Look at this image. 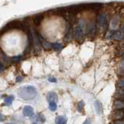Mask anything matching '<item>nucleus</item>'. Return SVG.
I'll return each instance as SVG.
<instances>
[{
  "mask_svg": "<svg viewBox=\"0 0 124 124\" xmlns=\"http://www.w3.org/2000/svg\"><path fill=\"white\" fill-rule=\"evenodd\" d=\"M18 95L23 99L30 100L33 99L37 95V90L33 86L28 85V86H24L19 88L18 91Z\"/></svg>",
  "mask_w": 124,
  "mask_h": 124,
  "instance_id": "1",
  "label": "nucleus"
},
{
  "mask_svg": "<svg viewBox=\"0 0 124 124\" xmlns=\"http://www.w3.org/2000/svg\"><path fill=\"white\" fill-rule=\"evenodd\" d=\"M30 35V37H31V41H32V44L33 45L34 49L37 50V51H40V42H39V39H38V34L36 33L35 30L33 29H32L31 30V33Z\"/></svg>",
  "mask_w": 124,
  "mask_h": 124,
  "instance_id": "2",
  "label": "nucleus"
},
{
  "mask_svg": "<svg viewBox=\"0 0 124 124\" xmlns=\"http://www.w3.org/2000/svg\"><path fill=\"white\" fill-rule=\"evenodd\" d=\"M74 35H75V37L76 40H81V39L83 38V36H84L82 26H81L80 25L75 26V30H74Z\"/></svg>",
  "mask_w": 124,
  "mask_h": 124,
  "instance_id": "3",
  "label": "nucleus"
},
{
  "mask_svg": "<svg viewBox=\"0 0 124 124\" xmlns=\"http://www.w3.org/2000/svg\"><path fill=\"white\" fill-rule=\"evenodd\" d=\"M107 25H108V21H107L106 16H105L103 14L99 15L98 18V26L101 27H107Z\"/></svg>",
  "mask_w": 124,
  "mask_h": 124,
  "instance_id": "4",
  "label": "nucleus"
},
{
  "mask_svg": "<svg viewBox=\"0 0 124 124\" xmlns=\"http://www.w3.org/2000/svg\"><path fill=\"white\" fill-rule=\"evenodd\" d=\"M38 39H39V42H40V45H41L44 49L50 50V48H51V44H50L49 42H47L46 40H44L41 35L38 34Z\"/></svg>",
  "mask_w": 124,
  "mask_h": 124,
  "instance_id": "5",
  "label": "nucleus"
},
{
  "mask_svg": "<svg viewBox=\"0 0 124 124\" xmlns=\"http://www.w3.org/2000/svg\"><path fill=\"white\" fill-rule=\"evenodd\" d=\"M33 108L32 106H24L23 109V114L25 116H31L33 115Z\"/></svg>",
  "mask_w": 124,
  "mask_h": 124,
  "instance_id": "6",
  "label": "nucleus"
},
{
  "mask_svg": "<svg viewBox=\"0 0 124 124\" xmlns=\"http://www.w3.org/2000/svg\"><path fill=\"white\" fill-rule=\"evenodd\" d=\"M46 99H47V101L49 102H56L58 100V97H57V95L55 92H50L48 93L47 95H46Z\"/></svg>",
  "mask_w": 124,
  "mask_h": 124,
  "instance_id": "7",
  "label": "nucleus"
},
{
  "mask_svg": "<svg viewBox=\"0 0 124 124\" xmlns=\"http://www.w3.org/2000/svg\"><path fill=\"white\" fill-rule=\"evenodd\" d=\"M95 108L96 112L98 115H101L102 113V104H101L100 102L96 101L95 103Z\"/></svg>",
  "mask_w": 124,
  "mask_h": 124,
  "instance_id": "8",
  "label": "nucleus"
},
{
  "mask_svg": "<svg viewBox=\"0 0 124 124\" xmlns=\"http://www.w3.org/2000/svg\"><path fill=\"white\" fill-rule=\"evenodd\" d=\"M43 19H44V16H43L42 14H38L37 16H35V17L33 18L34 24L36 25V26L40 25V23L43 20Z\"/></svg>",
  "mask_w": 124,
  "mask_h": 124,
  "instance_id": "9",
  "label": "nucleus"
},
{
  "mask_svg": "<svg viewBox=\"0 0 124 124\" xmlns=\"http://www.w3.org/2000/svg\"><path fill=\"white\" fill-rule=\"evenodd\" d=\"M56 124H66L67 123V119L64 116H58L55 119Z\"/></svg>",
  "mask_w": 124,
  "mask_h": 124,
  "instance_id": "10",
  "label": "nucleus"
},
{
  "mask_svg": "<svg viewBox=\"0 0 124 124\" xmlns=\"http://www.w3.org/2000/svg\"><path fill=\"white\" fill-rule=\"evenodd\" d=\"M113 38L115 39V40H122L123 39V33L120 32V31H116V32H114Z\"/></svg>",
  "mask_w": 124,
  "mask_h": 124,
  "instance_id": "11",
  "label": "nucleus"
},
{
  "mask_svg": "<svg viewBox=\"0 0 124 124\" xmlns=\"http://www.w3.org/2000/svg\"><path fill=\"white\" fill-rule=\"evenodd\" d=\"M114 106L116 109H122L124 107V104H123V102L121 100H116L115 103H114Z\"/></svg>",
  "mask_w": 124,
  "mask_h": 124,
  "instance_id": "12",
  "label": "nucleus"
},
{
  "mask_svg": "<svg viewBox=\"0 0 124 124\" xmlns=\"http://www.w3.org/2000/svg\"><path fill=\"white\" fill-rule=\"evenodd\" d=\"M123 116H124L123 111L122 109H119L114 113V118L116 119H120L123 118Z\"/></svg>",
  "mask_w": 124,
  "mask_h": 124,
  "instance_id": "13",
  "label": "nucleus"
},
{
  "mask_svg": "<svg viewBox=\"0 0 124 124\" xmlns=\"http://www.w3.org/2000/svg\"><path fill=\"white\" fill-rule=\"evenodd\" d=\"M1 60H2V64H9L12 61V58L6 56L5 54H2V56L1 57Z\"/></svg>",
  "mask_w": 124,
  "mask_h": 124,
  "instance_id": "14",
  "label": "nucleus"
},
{
  "mask_svg": "<svg viewBox=\"0 0 124 124\" xmlns=\"http://www.w3.org/2000/svg\"><path fill=\"white\" fill-rule=\"evenodd\" d=\"M51 48L57 50V51H60L63 48V46L61 44H58V43H54V44H51Z\"/></svg>",
  "mask_w": 124,
  "mask_h": 124,
  "instance_id": "15",
  "label": "nucleus"
},
{
  "mask_svg": "<svg viewBox=\"0 0 124 124\" xmlns=\"http://www.w3.org/2000/svg\"><path fill=\"white\" fill-rule=\"evenodd\" d=\"M14 99V96L13 95H10L9 97H7V98L5 99V100H4V102H5V103L6 105H10L12 102H13V101Z\"/></svg>",
  "mask_w": 124,
  "mask_h": 124,
  "instance_id": "16",
  "label": "nucleus"
},
{
  "mask_svg": "<svg viewBox=\"0 0 124 124\" xmlns=\"http://www.w3.org/2000/svg\"><path fill=\"white\" fill-rule=\"evenodd\" d=\"M49 108L50 109L51 111H55L57 109V104L56 102H51L49 103Z\"/></svg>",
  "mask_w": 124,
  "mask_h": 124,
  "instance_id": "17",
  "label": "nucleus"
},
{
  "mask_svg": "<svg viewBox=\"0 0 124 124\" xmlns=\"http://www.w3.org/2000/svg\"><path fill=\"white\" fill-rule=\"evenodd\" d=\"M85 106V103L83 101H81V102H78V110L81 112V110H82V108Z\"/></svg>",
  "mask_w": 124,
  "mask_h": 124,
  "instance_id": "18",
  "label": "nucleus"
},
{
  "mask_svg": "<svg viewBox=\"0 0 124 124\" xmlns=\"http://www.w3.org/2000/svg\"><path fill=\"white\" fill-rule=\"evenodd\" d=\"M114 32L115 31H110V32H108L106 37L107 39H112V37H113V34H114Z\"/></svg>",
  "mask_w": 124,
  "mask_h": 124,
  "instance_id": "19",
  "label": "nucleus"
},
{
  "mask_svg": "<svg viewBox=\"0 0 124 124\" xmlns=\"http://www.w3.org/2000/svg\"><path fill=\"white\" fill-rule=\"evenodd\" d=\"M118 84H119V86L121 87V88H123L124 86V82H123V78H121L119 81H118Z\"/></svg>",
  "mask_w": 124,
  "mask_h": 124,
  "instance_id": "20",
  "label": "nucleus"
},
{
  "mask_svg": "<svg viewBox=\"0 0 124 124\" xmlns=\"http://www.w3.org/2000/svg\"><path fill=\"white\" fill-rule=\"evenodd\" d=\"M21 59V56H17V57H14L12 58V61H19Z\"/></svg>",
  "mask_w": 124,
  "mask_h": 124,
  "instance_id": "21",
  "label": "nucleus"
},
{
  "mask_svg": "<svg viewBox=\"0 0 124 124\" xmlns=\"http://www.w3.org/2000/svg\"><path fill=\"white\" fill-rule=\"evenodd\" d=\"M112 124H124L123 120H120V119H117L116 121H115Z\"/></svg>",
  "mask_w": 124,
  "mask_h": 124,
  "instance_id": "22",
  "label": "nucleus"
},
{
  "mask_svg": "<svg viewBox=\"0 0 124 124\" xmlns=\"http://www.w3.org/2000/svg\"><path fill=\"white\" fill-rule=\"evenodd\" d=\"M48 81H50V82H56L57 80L55 78H54V77H50L49 78H48Z\"/></svg>",
  "mask_w": 124,
  "mask_h": 124,
  "instance_id": "23",
  "label": "nucleus"
},
{
  "mask_svg": "<svg viewBox=\"0 0 124 124\" xmlns=\"http://www.w3.org/2000/svg\"><path fill=\"white\" fill-rule=\"evenodd\" d=\"M5 69H6V68L4 67V65L2 64H0V72L5 71Z\"/></svg>",
  "mask_w": 124,
  "mask_h": 124,
  "instance_id": "24",
  "label": "nucleus"
},
{
  "mask_svg": "<svg viewBox=\"0 0 124 124\" xmlns=\"http://www.w3.org/2000/svg\"><path fill=\"white\" fill-rule=\"evenodd\" d=\"M83 124H91V120L90 119H86Z\"/></svg>",
  "mask_w": 124,
  "mask_h": 124,
  "instance_id": "25",
  "label": "nucleus"
},
{
  "mask_svg": "<svg viewBox=\"0 0 124 124\" xmlns=\"http://www.w3.org/2000/svg\"><path fill=\"white\" fill-rule=\"evenodd\" d=\"M17 78H18V79H17V81H19H19H21V80H22V78H21V77H18Z\"/></svg>",
  "mask_w": 124,
  "mask_h": 124,
  "instance_id": "26",
  "label": "nucleus"
},
{
  "mask_svg": "<svg viewBox=\"0 0 124 124\" xmlns=\"http://www.w3.org/2000/svg\"><path fill=\"white\" fill-rule=\"evenodd\" d=\"M33 124H36V123H33Z\"/></svg>",
  "mask_w": 124,
  "mask_h": 124,
  "instance_id": "27",
  "label": "nucleus"
},
{
  "mask_svg": "<svg viewBox=\"0 0 124 124\" xmlns=\"http://www.w3.org/2000/svg\"><path fill=\"white\" fill-rule=\"evenodd\" d=\"M7 124H10V123H7Z\"/></svg>",
  "mask_w": 124,
  "mask_h": 124,
  "instance_id": "28",
  "label": "nucleus"
}]
</instances>
